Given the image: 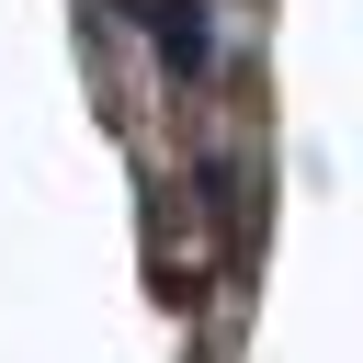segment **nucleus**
I'll return each mask as SVG.
<instances>
[{
    "instance_id": "1",
    "label": "nucleus",
    "mask_w": 363,
    "mask_h": 363,
    "mask_svg": "<svg viewBox=\"0 0 363 363\" xmlns=\"http://www.w3.org/2000/svg\"><path fill=\"white\" fill-rule=\"evenodd\" d=\"M147 34H159V68H170V79H193V68H204V11H193V0H159V23H147Z\"/></svg>"
},
{
    "instance_id": "2",
    "label": "nucleus",
    "mask_w": 363,
    "mask_h": 363,
    "mask_svg": "<svg viewBox=\"0 0 363 363\" xmlns=\"http://www.w3.org/2000/svg\"><path fill=\"white\" fill-rule=\"evenodd\" d=\"M113 11H125V23H159V0H113Z\"/></svg>"
}]
</instances>
